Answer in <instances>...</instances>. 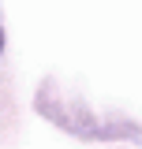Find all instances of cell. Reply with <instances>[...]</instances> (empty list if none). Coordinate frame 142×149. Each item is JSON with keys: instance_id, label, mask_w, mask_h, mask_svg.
<instances>
[]
</instances>
